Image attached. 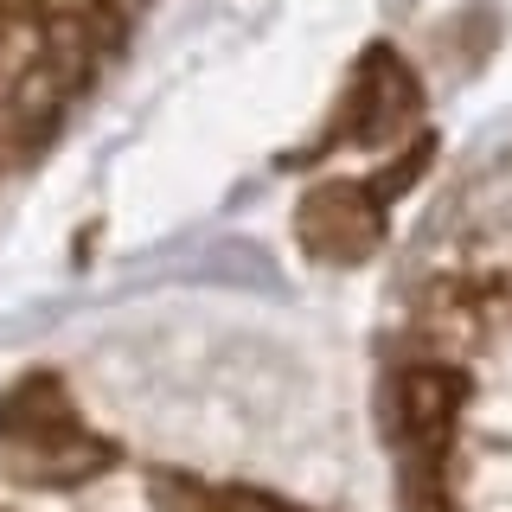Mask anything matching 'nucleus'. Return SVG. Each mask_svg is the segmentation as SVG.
Returning a JSON list of instances; mask_svg holds the SVG:
<instances>
[{
  "label": "nucleus",
  "mask_w": 512,
  "mask_h": 512,
  "mask_svg": "<svg viewBox=\"0 0 512 512\" xmlns=\"http://www.w3.org/2000/svg\"><path fill=\"white\" fill-rule=\"evenodd\" d=\"M295 237L314 263L352 269V263H365V256H378L384 205H378V192L359 186V180H320V186L301 192V205H295Z\"/></svg>",
  "instance_id": "nucleus-3"
},
{
  "label": "nucleus",
  "mask_w": 512,
  "mask_h": 512,
  "mask_svg": "<svg viewBox=\"0 0 512 512\" xmlns=\"http://www.w3.org/2000/svg\"><path fill=\"white\" fill-rule=\"evenodd\" d=\"M0 461L20 487H84L116 468V442H103L77 416L58 372H26L0 391Z\"/></svg>",
  "instance_id": "nucleus-1"
},
{
  "label": "nucleus",
  "mask_w": 512,
  "mask_h": 512,
  "mask_svg": "<svg viewBox=\"0 0 512 512\" xmlns=\"http://www.w3.org/2000/svg\"><path fill=\"white\" fill-rule=\"evenodd\" d=\"M148 500L154 512H263L256 487H218V480L180 474V468H148Z\"/></svg>",
  "instance_id": "nucleus-5"
},
{
  "label": "nucleus",
  "mask_w": 512,
  "mask_h": 512,
  "mask_svg": "<svg viewBox=\"0 0 512 512\" xmlns=\"http://www.w3.org/2000/svg\"><path fill=\"white\" fill-rule=\"evenodd\" d=\"M340 116H346L340 135L352 148H391V141H404L416 128V116H423V84H416V71L404 64L397 45H365Z\"/></svg>",
  "instance_id": "nucleus-4"
},
{
  "label": "nucleus",
  "mask_w": 512,
  "mask_h": 512,
  "mask_svg": "<svg viewBox=\"0 0 512 512\" xmlns=\"http://www.w3.org/2000/svg\"><path fill=\"white\" fill-rule=\"evenodd\" d=\"M461 410H468V372L461 365H404L391 384V436L410 461V500H423L436 487V468L448 455V436H455Z\"/></svg>",
  "instance_id": "nucleus-2"
},
{
  "label": "nucleus",
  "mask_w": 512,
  "mask_h": 512,
  "mask_svg": "<svg viewBox=\"0 0 512 512\" xmlns=\"http://www.w3.org/2000/svg\"><path fill=\"white\" fill-rule=\"evenodd\" d=\"M429 160H436V135H416L410 148H404V154H397L391 167H384L378 180H372V192H378V205L404 199V192H410V186H416V180H423V173H429Z\"/></svg>",
  "instance_id": "nucleus-6"
}]
</instances>
